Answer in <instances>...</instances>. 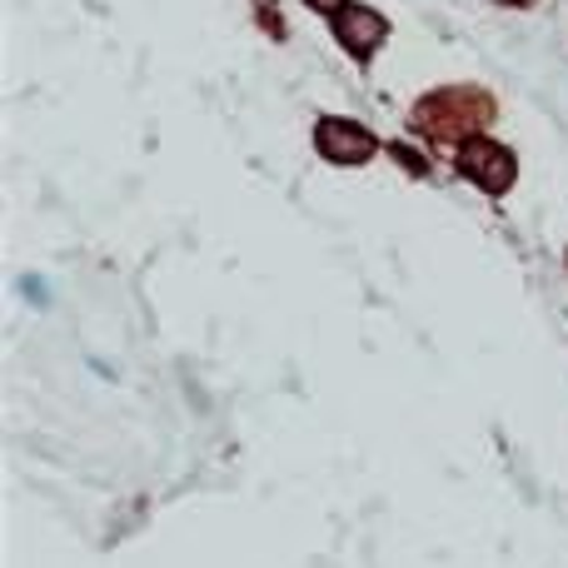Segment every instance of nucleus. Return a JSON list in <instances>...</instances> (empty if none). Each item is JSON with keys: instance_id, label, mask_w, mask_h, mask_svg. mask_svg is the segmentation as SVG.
Here are the masks:
<instances>
[{"instance_id": "obj_4", "label": "nucleus", "mask_w": 568, "mask_h": 568, "mask_svg": "<svg viewBox=\"0 0 568 568\" xmlns=\"http://www.w3.org/2000/svg\"><path fill=\"white\" fill-rule=\"evenodd\" d=\"M334 31H339V41L349 45L354 55H369L379 41H385V31H389V25L379 21L375 11H365V5H344V11L334 15Z\"/></svg>"}, {"instance_id": "obj_6", "label": "nucleus", "mask_w": 568, "mask_h": 568, "mask_svg": "<svg viewBox=\"0 0 568 568\" xmlns=\"http://www.w3.org/2000/svg\"><path fill=\"white\" fill-rule=\"evenodd\" d=\"M304 5H314V11H334V15L344 11V0H304Z\"/></svg>"}, {"instance_id": "obj_3", "label": "nucleus", "mask_w": 568, "mask_h": 568, "mask_svg": "<svg viewBox=\"0 0 568 568\" xmlns=\"http://www.w3.org/2000/svg\"><path fill=\"white\" fill-rule=\"evenodd\" d=\"M314 140H320V151L339 165L369 160V151H375V135H369L365 125H354V120H320Z\"/></svg>"}, {"instance_id": "obj_5", "label": "nucleus", "mask_w": 568, "mask_h": 568, "mask_svg": "<svg viewBox=\"0 0 568 568\" xmlns=\"http://www.w3.org/2000/svg\"><path fill=\"white\" fill-rule=\"evenodd\" d=\"M21 290L31 294L35 304H45V285H41V279H31V275H25V279H21Z\"/></svg>"}, {"instance_id": "obj_1", "label": "nucleus", "mask_w": 568, "mask_h": 568, "mask_svg": "<svg viewBox=\"0 0 568 568\" xmlns=\"http://www.w3.org/2000/svg\"><path fill=\"white\" fill-rule=\"evenodd\" d=\"M414 120H419V130H430V135H464V130L489 120V100L483 96H430L419 105Z\"/></svg>"}, {"instance_id": "obj_2", "label": "nucleus", "mask_w": 568, "mask_h": 568, "mask_svg": "<svg viewBox=\"0 0 568 568\" xmlns=\"http://www.w3.org/2000/svg\"><path fill=\"white\" fill-rule=\"evenodd\" d=\"M459 170L469 175L474 185H483L489 194H504L509 185H514L519 165L504 145H493V140H469V145L459 151Z\"/></svg>"}]
</instances>
